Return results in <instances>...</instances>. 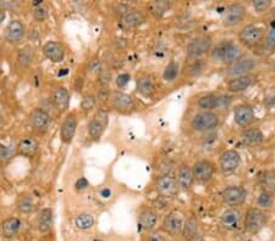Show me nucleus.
Here are the masks:
<instances>
[{
    "mask_svg": "<svg viewBox=\"0 0 275 241\" xmlns=\"http://www.w3.org/2000/svg\"><path fill=\"white\" fill-rule=\"evenodd\" d=\"M242 57V50L234 42H222L216 47H214L210 51V59L216 63L223 65H232L238 59Z\"/></svg>",
    "mask_w": 275,
    "mask_h": 241,
    "instance_id": "nucleus-1",
    "label": "nucleus"
},
{
    "mask_svg": "<svg viewBox=\"0 0 275 241\" xmlns=\"http://www.w3.org/2000/svg\"><path fill=\"white\" fill-rule=\"evenodd\" d=\"M220 123V118L213 111H201L196 114L192 118L191 126L196 132L207 133L218 128Z\"/></svg>",
    "mask_w": 275,
    "mask_h": 241,
    "instance_id": "nucleus-2",
    "label": "nucleus"
},
{
    "mask_svg": "<svg viewBox=\"0 0 275 241\" xmlns=\"http://www.w3.org/2000/svg\"><path fill=\"white\" fill-rule=\"evenodd\" d=\"M213 41L209 36L196 37L188 43L186 48V54L189 59H200V57L212 51Z\"/></svg>",
    "mask_w": 275,
    "mask_h": 241,
    "instance_id": "nucleus-3",
    "label": "nucleus"
},
{
    "mask_svg": "<svg viewBox=\"0 0 275 241\" xmlns=\"http://www.w3.org/2000/svg\"><path fill=\"white\" fill-rule=\"evenodd\" d=\"M267 215L259 209H256V207L249 209L243 221L244 230L250 234H257L267 224Z\"/></svg>",
    "mask_w": 275,
    "mask_h": 241,
    "instance_id": "nucleus-4",
    "label": "nucleus"
},
{
    "mask_svg": "<svg viewBox=\"0 0 275 241\" xmlns=\"http://www.w3.org/2000/svg\"><path fill=\"white\" fill-rule=\"evenodd\" d=\"M109 123V115L104 110H98L92 120L88 123V135L92 140H98L102 138L103 133L105 132Z\"/></svg>",
    "mask_w": 275,
    "mask_h": 241,
    "instance_id": "nucleus-5",
    "label": "nucleus"
},
{
    "mask_svg": "<svg viewBox=\"0 0 275 241\" xmlns=\"http://www.w3.org/2000/svg\"><path fill=\"white\" fill-rule=\"evenodd\" d=\"M264 37V28L256 24H249L243 27L238 33V41L246 47H255Z\"/></svg>",
    "mask_w": 275,
    "mask_h": 241,
    "instance_id": "nucleus-6",
    "label": "nucleus"
},
{
    "mask_svg": "<svg viewBox=\"0 0 275 241\" xmlns=\"http://www.w3.org/2000/svg\"><path fill=\"white\" fill-rule=\"evenodd\" d=\"M247 191L242 187L231 185L225 188L222 193L223 202L230 206L231 209H236V206H241L246 201Z\"/></svg>",
    "mask_w": 275,
    "mask_h": 241,
    "instance_id": "nucleus-7",
    "label": "nucleus"
},
{
    "mask_svg": "<svg viewBox=\"0 0 275 241\" xmlns=\"http://www.w3.org/2000/svg\"><path fill=\"white\" fill-rule=\"evenodd\" d=\"M155 189L161 196L164 197H174L179 193L180 187L177 184L176 178L169 175H163L158 177L155 181Z\"/></svg>",
    "mask_w": 275,
    "mask_h": 241,
    "instance_id": "nucleus-8",
    "label": "nucleus"
},
{
    "mask_svg": "<svg viewBox=\"0 0 275 241\" xmlns=\"http://www.w3.org/2000/svg\"><path fill=\"white\" fill-rule=\"evenodd\" d=\"M241 164V155L236 150H226L220 155L219 167L224 175L235 172Z\"/></svg>",
    "mask_w": 275,
    "mask_h": 241,
    "instance_id": "nucleus-9",
    "label": "nucleus"
},
{
    "mask_svg": "<svg viewBox=\"0 0 275 241\" xmlns=\"http://www.w3.org/2000/svg\"><path fill=\"white\" fill-rule=\"evenodd\" d=\"M257 65L256 60L253 57H241L238 59L236 62H234L232 65H230L226 70V73L228 76H230L232 78L241 77V76H247L249 73L255 68Z\"/></svg>",
    "mask_w": 275,
    "mask_h": 241,
    "instance_id": "nucleus-10",
    "label": "nucleus"
},
{
    "mask_svg": "<svg viewBox=\"0 0 275 241\" xmlns=\"http://www.w3.org/2000/svg\"><path fill=\"white\" fill-rule=\"evenodd\" d=\"M24 35H26V27H24L22 21L17 20V18L11 20L4 30L5 41L10 44L20 43L24 38Z\"/></svg>",
    "mask_w": 275,
    "mask_h": 241,
    "instance_id": "nucleus-11",
    "label": "nucleus"
},
{
    "mask_svg": "<svg viewBox=\"0 0 275 241\" xmlns=\"http://www.w3.org/2000/svg\"><path fill=\"white\" fill-rule=\"evenodd\" d=\"M244 16H246V8L242 4H235L229 5L226 10L223 14V23L225 26H236V24L241 23L243 21Z\"/></svg>",
    "mask_w": 275,
    "mask_h": 241,
    "instance_id": "nucleus-12",
    "label": "nucleus"
},
{
    "mask_svg": "<svg viewBox=\"0 0 275 241\" xmlns=\"http://www.w3.org/2000/svg\"><path fill=\"white\" fill-rule=\"evenodd\" d=\"M29 121L33 129L38 130V132H45L51 123V118L48 112L39 108L33 109L31 111Z\"/></svg>",
    "mask_w": 275,
    "mask_h": 241,
    "instance_id": "nucleus-13",
    "label": "nucleus"
},
{
    "mask_svg": "<svg viewBox=\"0 0 275 241\" xmlns=\"http://www.w3.org/2000/svg\"><path fill=\"white\" fill-rule=\"evenodd\" d=\"M242 223V215L240 210L237 209H229L222 215L220 218V225L229 231L238 230Z\"/></svg>",
    "mask_w": 275,
    "mask_h": 241,
    "instance_id": "nucleus-14",
    "label": "nucleus"
},
{
    "mask_svg": "<svg viewBox=\"0 0 275 241\" xmlns=\"http://www.w3.org/2000/svg\"><path fill=\"white\" fill-rule=\"evenodd\" d=\"M214 164L208 160H201L197 161L192 167V172H194L195 181L206 183L209 182L214 176Z\"/></svg>",
    "mask_w": 275,
    "mask_h": 241,
    "instance_id": "nucleus-15",
    "label": "nucleus"
},
{
    "mask_svg": "<svg viewBox=\"0 0 275 241\" xmlns=\"http://www.w3.org/2000/svg\"><path fill=\"white\" fill-rule=\"evenodd\" d=\"M76 128H77V117L71 112L66 116L60 127V140L64 144H71L76 133Z\"/></svg>",
    "mask_w": 275,
    "mask_h": 241,
    "instance_id": "nucleus-16",
    "label": "nucleus"
},
{
    "mask_svg": "<svg viewBox=\"0 0 275 241\" xmlns=\"http://www.w3.org/2000/svg\"><path fill=\"white\" fill-rule=\"evenodd\" d=\"M110 102H112L113 108L120 112H130L134 108L132 97L122 91H113L110 94Z\"/></svg>",
    "mask_w": 275,
    "mask_h": 241,
    "instance_id": "nucleus-17",
    "label": "nucleus"
},
{
    "mask_svg": "<svg viewBox=\"0 0 275 241\" xmlns=\"http://www.w3.org/2000/svg\"><path fill=\"white\" fill-rule=\"evenodd\" d=\"M234 121L237 126L249 127L255 121V110L249 104L238 105L234 111Z\"/></svg>",
    "mask_w": 275,
    "mask_h": 241,
    "instance_id": "nucleus-18",
    "label": "nucleus"
},
{
    "mask_svg": "<svg viewBox=\"0 0 275 241\" xmlns=\"http://www.w3.org/2000/svg\"><path fill=\"white\" fill-rule=\"evenodd\" d=\"M43 54L51 62H63L65 59V48L59 42H47L43 47Z\"/></svg>",
    "mask_w": 275,
    "mask_h": 241,
    "instance_id": "nucleus-19",
    "label": "nucleus"
},
{
    "mask_svg": "<svg viewBox=\"0 0 275 241\" xmlns=\"http://www.w3.org/2000/svg\"><path fill=\"white\" fill-rule=\"evenodd\" d=\"M146 21V15L143 14V11L137 10H130L126 11V14L122 15L120 18V24L122 28H136V27L141 26V24L145 23Z\"/></svg>",
    "mask_w": 275,
    "mask_h": 241,
    "instance_id": "nucleus-20",
    "label": "nucleus"
},
{
    "mask_svg": "<svg viewBox=\"0 0 275 241\" xmlns=\"http://www.w3.org/2000/svg\"><path fill=\"white\" fill-rule=\"evenodd\" d=\"M176 181L180 189H182V190H189V189L194 187L195 183V176L194 172H192V167H189L187 163L180 164L179 169H177Z\"/></svg>",
    "mask_w": 275,
    "mask_h": 241,
    "instance_id": "nucleus-21",
    "label": "nucleus"
},
{
    "mask_svg": "<svg viewBox=\"0 0 275 241\" xmlns=\"http://www.w3.org/2000/svg\"><path fill=\"white\" fill-rule=\"evenodd\" d=\"M163 229L170 235H177V234L182 233L183 221L181 216L175 212L169 213L163 221Z\"/></svg>",
    "mask_w": 275,
    "mask_h": 241,
    "instance_id": "nucleus-22",
    "label": "nucleus"
},
{
    "mask_svg": "<svg viewBox=\"0 0 275 241\" xmlns=\"http://www.w3.org/2000/svg\"><path fill=\"white\" fill-rule=\"evenodd\" d=\"M51 99H53L54 108L59 114H64L67 111L70 106V93L65 87H58L54 90Z\"/></svg>",
    "mask_w": 275,
    "mask_h": 241,
    "instance_id": "nucleus-23",
    "label": "nucleus"
},
{
    "mask_svg": "<svg viewBox=\"0 0 275 241\" xmlns=\"http://www.w3.org/2000/svg\"><path fill=\"white\" fill-rule=\"evenodd\" d=\"M158 223V213L152 209H145L140 212L139 225L142 230L151 231Z\"/></svg>",
    "mask_w": 275,
    "mask_h": 241,
    "instance_id": "nucleus-24",
    "label": "nucleus"
},
{
    "mask_svg": "<svg viewBox=\"0 0 275 241\" xmlns=\"http://www.w3.org/2000/svg\"><path fill=\"white\" fill-rule=\"evenodd\" d=\"M253 81H255V78L249 75L232 78L228 83V90L230 93H242V91L247 90L253 84Z\"/></svg>",
    "mask_w": 275,
    "mask_h": 241,
    "instance_id": "nucleus-25",
    "label": "nucleus"
},
{
    "mask_svg": "<svg viewBox=\"0 0 275 241\" xmlns=\"http://www.w3.org/2000/svg\"><path fill=\"white\" fill-rule=\"evenodd\" d=\"M38 142H37L36 138L33 136H24L18 142L17 144V152L22 156L31 157L36 154L37 150H38Z\"/></svg>",
    "mask_w": 275,
    "mask_h": 241,
    "instance_id": "nucleus-26",
    "label": "nucleus"
},
{
    "mask_svg": "<svg viewBox=\"0 0 275 241\" xmlns=\"http://www.w3.org/2000/svg\"><path fill=\"white\" fill-rule=\"evenodd\" d=\"M21 225H22V223L17 217H9L0 224V230H2V234L5 237H12L20 231Z\"/></svg>",
    "mask_w": 275,
    "mask_h": 241,
    "instance_id": "nucleus-27",
    "label": "nucleus"
},
{
    "mask_svg": "<svg viewBox=\"0 0 275 241\" xmlns=\"http://www.w3.org/2000/svg\"><path fill=\"white\" fill-rule=\"evenodd\" d=\"M37 225L41 233H47L53 227V211L50 209H43L37 217Z\"/></svg>",
    "mask_w": 275,
    "mask_h": 241,
    "instance_id": "nucleus-28",
    "label": "nucleus"
},
{
    "mask_svg": "<svg viewBox=\"0 0 275 241\" xmlns=\"http://www.w3.org/2000/svg\"><path fill=\"white\" fill-rule=\"evenodd\" d=\"M197 105L202 109V111H213L215 109H220V95L208 94V95L201 96Z\"/></svg>",
    "mask_w": 275,
    "mask_h": 241,
    "instance_id": "nucleus-29",
    "label": "nucleus"
},
{
    "mask_svg": "<svg viewBox=\"0 0 275 241\" xmlns=\"http://www.w3.org/2000/svg\"><path fill=\"white\" fill-rule=\"evenodd\" d=\"M241 138H242L246 144L257 145L261 144L263 140H264V135H263L262 130L258 129V128H251V129L243 130L242 134H241Z\"/></svg>",
    "mask_w": 275,
    "mask_h": 241,
    "instance_id": "nucleus-30",
    "label": "nucleus"
},
{
    "mask_svg": "<svg viewBox=\"0 0 275 241\" xmlns=\"http://www.w3.org/2000/svg\"><path fill=\"white\" fill-rule=\"evenodd\" d=\"M137 91L142 96L149 97L155 93V84L149 77H140L137 79Z\"/></svg>",
    "mask_w": 275,
    "mask_h": 241,
    "instance_id": "nucleus-31",
    "label": "nucleus"
},
{
    "mask_svg": "<svg viewBox=\"0 0 275 241\" xmlns=\"http://www.w3.org/2000/svg\"><path fill=\"white\" fill-rule=\"evenodd\" d=\"M33 60V50L31 47H24L21 49L17 55V65L20 68H27Z\"/></svg>",
    "mask_w": 275,
    "mask_h": 241,
    "instance_id": "nucleus-32",
    "label": "nucleus"
},
{
    "mask_svg": "<svg viewBox=\"0 0 275 241\" xmlns=\"http://www.w3.org/2000/svg\"><path fill=\"white\" fill-rule=\"evenodd\" d=\"M17 210L21 213H32L36 210V202L30 195H23L17 200Z\"/></svg>",
    "mask_w": 275,
    "mask_h": 241,
    "instance_id": "nucleus-33",
    "label": "nucleus"
},
{
    "mask_svg": "<svg viewBox=\"0 0 275 241\" xmlns=\"http://www.w3.org/2000/svg\"><path fill=\"white\" fill-rule=\"evenodd\" d=\"M75 224L76 227L81 230L91 229L94 225V218L90 213H82V215H78L77 217H76Z\"/></svg>",
    "mask_w": 275,
    "mask_h": 241,
    "instance_id": "nucleus-34",
    "label": "nucleus"
},
{
    "mask_svg": "<svg viewBox=\"0 0 275 241\" xmlns=\"http://www.w3.org/2000/svg\"><path fill=\"white\" fill-rule=\"evenodd\" d=\"M261 184L263 191L269 194L275 193V172H265L264 176L261 177Z\"/></svg>",
    "mask_w": 275,
    "mask_h": 241,
    "instance_id": "nucleus-35",
    "label": "nucleus"
},
{
    "mask_svg": "<svg viewBox=\"0 0 275 241\" xmlns=\"http://www.w3.org/2000/svg\"><path fill=\"white\" fill-rule=\"evenodd\" d=\"M170 8V3L165 2V0H159V2H153L149 5V10H151V14L154 15L155 17H160L169 10Z\"/></svg>",
    "mask_w": 275,
    "mask_h": 241,
    "instance_id": "nucleus-36",
    "label": "nucleus"
},
{
    "mask_svg": "<svg viewBox=\"0 0 275 241\" xmlns=\"http://www.w3.org/2000/svg\"><path fill=\"white\" fill-rule=\"evenodd\" d=\"M179 63L175 62L174 60H171L169 63H168L167 67H165L164 72H163V78L164 81L167 82H174L179 76Z\"/></svg>",
    "mask_w": 275,
    "mask_h": 241,
    "instance_id": "nucleus-37",
    "label": "nucleus"
},
{
    "mask_svg": "<svg viewBox=\"0 0 275 241\" xmlns=\"http://www.w3.org/2000/svg\"><path fill=\"white\" fill-rule=\"evenodd\" d=\"M198 234V225L197 222L195 221L194 218H189L188 221H186V223L183 224V229H182V235L186 240H191L192 237Z\"/></svg>",
    "mask_w": 275,
    "mask_h": 241,
    "instance_id": "nucleus-38",
    "label": "nucleus"
},
{
    "mask_svg": "<svg viewBox=\"0 0 275 241\" xmlns=\"http://www.w3.org/2000/svg\"><path fill=\"white\" fill-rule=\"evenodd\" d=\"M206 67H207V63L204 62L203 60L196 59L194 60V62L189 63L187 72L189 76H194L195 77V76H200L201 73L206 70Z\"/></svg>",
    "mask_w": 275,
    "mask_h": 241,
    "instance_id": "nucleus-39",
    "label": "nucleus"
},
{
    "mask_svg": "<svg viewBox=\"0 0 275 241\" xmlns=\"http://www.w3.org/2000/svg\"><path fill=\"white\" fill-rule=\"evenodd\" d=\"M274 203L273 194H269L267 191H263L257 199V206L261 209H270Z\"/></svg>",
    "mask_w": 275,
    "mask_h": 241,
    "instance_id": "nucleus-40",
    "label": "nucleus"
},
{
    "mask_svg": "<svg viewBox=\"0 0 275 241\" xmlns=\"http://www.w3.org/2000/svg\"><path fill=\"white\" fill-rule=\"evenodd\" d=\"M49 16V10L45 5H39L36 6L35 10H33V18L37 21V22H43L45 21Z\"/></svg>",
    "mask_w": 275,
    "mask_h": 241,
    "instance_id": "nucleus-41",
    "label": "nucleus"
},
{
    "mask_svg": "<svg viewBox=\"0 0 275 241\" xmlns=\"http://www.w3.org/2000/svg\"><path fill=\"white\" fill-rule=\"evenodd\" d=\"M270 4V0H256V2H253V8H255V10L258 12V14H262V12L268 10Z\"/></svg>",
    "mask_w": 275,
    "mask_h": 241,
    "instance_id": "nucleus-42",
    "label": "nucleus"
},
{
    "mask_svg": "<svg viewBox=\"0 0 275 241\" xmlns=\"http://www.w3.org/2000/svg\"><path fill=\"white\" fill-rule=\"evenodd\" d=\"M94 105H96V97L92 96V95H87L85 96L84 99H82L81 102V108L85 110V111H90L94 108Z\"/></svg>",
    "mask_w": 275,
    "mask_h": 241,
    "instance_id": "nucleus-43",
    "label": "nucleus"
},
{
    "mask_svg": "<svg viewBox=\"0 0 275 241\" xmlns=\"http://www.w3.org/2000/svg\"><path fill=\"white\" fill-rule=\"evenodd\" d=\"M11 155H12L11 149L9 148V146L0 143V162H4L8 158H10Z\"/></svg>",
    "mask_w": 275,
    "mask_h": 241,
    "instance_id": "nucleus-44",
    "label": "nucleus"
},
{
    "mask_svg": "<svg viewBox=\"0 0 275 241\" xmlns=\"http://www.w3.org/2000/svg\"><path fill=\"white\" fill-rule=\"evenodd\" d=\"M128 82H130V75H127V73H122V75L116 78V85H118L119 88L126 87Z\"/></svg>",
    "mask_w": 275,
    "mask_h": 241,
    "instance_id": "nucleus-45",
    "label": "nucleus"
},
{
    "mask_svg": "<svg viewBox=\"0 0 275 241\" xmlns=\"http://www.w3.org/2000/svg\"><path fill=\"white\" fill-rule=\"evenodd\" d=\"M265 43H267L268 47L275 48V27L268 33L267 38H265Z\"/></svg>",
    "mask_w": 275,
    "mask_h": 241,
    "instance_id": "nucleus-46",
    "label": "nucleus"
},
{
    "mask_svg": "<svg viewBox=\"0 0 275 241\" xmlns=\"http://www.w3.org/2000/svg\"><path fill=\"white\" fill-rule=\"evenodd\" d=\"M18 6V4L16 2H0V9H3V10H12V9H16Z\"/></svg>",
    "mask_w": 275,
    "mask_h": 241,
    "instance_id": "nucleus-47",
    "label": "nucleus"
},
{
    "mask_svg": "<svg viewBox=\"0 0 275 241\" xmlns=\"http://www.w3.org/2000/svg\"><path fill=\"white\" fill-rule=\"evenodd\" d=\"M99 78H100V82H102L103 84H108L110 82V73L106 71V70H100Z\"/></svg>",
    "mask_w": 275,
    "mask_h": 241,
    "instance_id": "nucleus-48",
    "label": "nucleus"
},
{
    "mask_svg": "<svg viewBox=\"0 0 275 241\" xmlns=\"http://www.w3.org/2000/svg\"><path fill=\"white\" fill-rule=\"evenodd\" d=\"M88 187V182H87V179L86 178H79L77 183H76V189H77V190H85L86 188Z\"/></svg>",
    "mask_w": 275,
    "mask_h": 241,
    "instance_id": "nucleus-49",
    "label": "nucleus"
},
{
    "mask_svg": "<svg viewBox=\"0 0 275 241\" xmlns=\"http://www.w3.org/2000/svg\"><path fill=\"white\" fill-rule=\"evenodd\" d=\"M147 241H167V239H165V237L161 235V234L153 233L148 236V240H147Z\"/></svg>",
    "mask_w": 275,
    "mask_h": 241,
    "instance_id": "nucleus-50",
    "label": "nucleus"
},
{
    "mask_svg": "<svg viewBox=\"0 0 275 241\" xmlns=\"http://www.w3.org/2000/svg\"><path fill=\"white\" fill-rule=\"evenodd\" d=\"M100 195H102L103 197H105V199H108V197L110 196V190L108 188H105V189H103L102 191H100Z\"/></svg>",
    "mask_w": 275,
    "mask_h": 241,
    "instance_id": "nucleus-51",
    "label": "nucleus"
},
{
    "mask_svg": "<svg viewBox=\"0 0 275 241\" xmlns=\"http://www.w3.org/2000/svg\"><path fill=\"white\" fill-rule=\"evenodd\" d=\"M5 17H6V12L3 10V9H0V26H2V23L4 22Z\"/></svg>",
    "mask_w": 275,
    "mask_h": 241,
    "instance_id": "nucleus-52",
    "label": "nucleus"
},
{
    "mask_svg": "<svg viewBox=\"0 0 275 241\" xmlns=\"http://www.w3.org/2000/svg\"><path fill=\"white\" fill-rule=\"evenodd\" d=\"M188 241H204V239H203V236H202L201 234L198 233L197 235H195L194 237H192L191 240H188Z\"/></svg>",
    "mask_w": 275,
    "mask_h": 241,
    "instance_id": "nucleus-53",
    "label": "nucleus"
},
{
    "mask_svg": "<svg viewBox=\"0 0 275 241\" xmlns=\"http://www.w3.org/2000/svg\"><path fill=\"white\" fill-rule=\"evenodd\" d=\"M271 18H273V20L275 21V8L273 9V10H271Z\"/></svg>",
    "mask_w": 275,
    "mask_h": 241,
    "instance_id": "nucleus-54",
    "label": "nucleus"
},
{
    "mask_svg": "<svg viewBox=\"0 0 275 241\" xmlns=\"http://www.w3.org/2000/svg\"><path fill=\"white\" fill-rule=\"evenodd\" d=\"M93 241H102V240H99V239H96V240H93Z\"/></svg>",
    "mask_w": 275,
    "mask_h": 241,
    "instance_id": "nucleus-55",
    "label": "nucleus"
},
{
    "mask_svg": "<svg viewBox=\"0 0 275 241\" xmlns=\"http://www.w3.org/2000/svg\"><path fill=\"white\" fill-rule=\"evenodd\" d=\"M0 123H2V116H0Z\"/></svg>",
    "mask_w": 275,
    "mask_h": 241,
    "instance_id": "nucleus-56",
    "label": "nucleus"
},
{
    "mask_svg": "<svg viewBox=\"0 0 275 241\" xmlns=\"http://www.w3.org/2000/svg\"><path fill=\"white\" fill-rule=\"evenodd\" d=\"M244 241H253V240H244Z\"/></svg>",
    "mask_w": 275,
    "mask_h": 241,
    "instance_id": "nucleus-57",
    "label": "nucleus"
}]
</instances>
